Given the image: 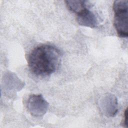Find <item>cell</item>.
<instances>
[{"label":"cell","mask_w":128,"mask_h":128,"mask_svg":"<svg viewBox=\"0 0 128 128\" xmlns=\"http://www.w3.org/2000/svg\"><path fill=\"white\" fill-rule=\"evenodd\" d=\"M124 124L126 128L128 126V110L127 108L124 111Z\"/></svg>","instance_id":"obj_7"},{"label":"cell","mask_w":128,"mask_h":128,"mask_svg":"<svg viewBox=\"0 0 128 128\" xmlns=\"http://www.w3.org/2000/svg\"><path fill=\"white\" fill-rule=\"evenodd\" d=\"M100 108L106 116H114L118 112V102L116 98L112 94L104 96L100 100Z\"/></svg>","instance_id":"obj_4"},{"label":"cell","mask_w":128,"mask_h":128,"mask_svg":"<svg viewBox=\"0 0 128 128\" xmlns=\"http://www.w3.org/2000/svg\"><path fill=\"white\" fill-rule=\"evenodd\" d=\"M86 0H66L65 2L68 8L72 12L78 14L86 8Z\"/></svg>","instance_id":"obj_6"},{"label":"cell","mask_w":128,"mask_h":128,"mask_svg":"<svg viewBox=\"0 0 128 128\" xmlns=\"http://www.w3.org/2000/svg\"><path fill=\"white\" fill-rule=\"evenodd\" d=\"M61 54L58 49L48 44L38 46L30 53L28 62L30 70L37 76H46L58 68Z\"/></svg>","instance_id":"obj_1"},{"label":"cell","mask_w":128,"mask_h":128,"mask_svg":"<svg viewBox=\"0 0 128 128\" xmlns=\"http://www.w3.org/2000/svg\"><path fill=\"white\" fill-rule=\"evenodd\" d=\"M48 108V102L41 94H32L28 100V111L34 116H43L46 112Z\"/></svg>","instance_id":"obj_3"},{"label":"cell","mask_w":128,"mask_h":128,"mask_svg":"<svg viewBox=\"0 0 128 128\" xmlns=\"http://www.w3.org/2000/svg\"><path fill=\"white\" fill-rule=\"evenodd\" d=\"M76 20L80 26L90 28H94L98 24L96 16L92 12L87 8L77 14Z\"/></svg>","instance_id":"obj_5"},{"label":"cell","mask_w":128,"mask_h":128,"mask_svg":"<svg viewBox=\"0 0 128 128\" xmlns=\"http://www.w3.org/2000/svg\"><path fill=\"white\" fill-rule=\"evenodd\" d=\"M114 24L118 34L122 38L128 36V1L116 0L113 4Z\"/></svg>","instance_id":"obj_2"}]
</instances>
